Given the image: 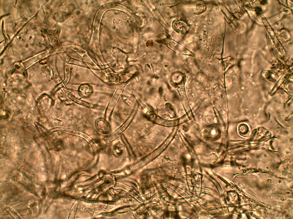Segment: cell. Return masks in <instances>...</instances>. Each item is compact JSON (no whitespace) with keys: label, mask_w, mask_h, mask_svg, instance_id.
<instances>
[{"label":"cell","mask_w":293,"mask_h":219,"mask_svg":"<svg viewBox=\"0 0 293 219\" xmlns=\"http://www.w3.org/2000/svg\"><path fill=\"white\" fill-rule=\"evenodd\" d=\"M219 129L214 126H209L205 128L202 132V136L207 140H214L219 136Z\"/></svg>","instance_id":"obj_1"},{"label":"cell","mask_w":293,"mask_h":219,"mask_svg":"<svg viewBox=\"0 0 293 219\" xmlns=\"http://www.w3.org/2000/svg\"><path fill=\"white\" fill-rule=\"evenodd\" d=\"M95 125L97 129L102 133H108L110 130V125L103 119L100 118L97 119L95 122Z\"/></svg>","instance_id":"obj_2"},{"label":"cell","mask_w":293,"mask_h":219,"mask_svg":"<svg viewBox=\"0 0 293 219\" xmlns=\"http://www.w3.org/2000/svg\"><path fill=\"white\" fill-rule=\"evenodd\" d=\"M106 146V142L102 139H94L92 140L89 143V148L92 151L96 152L104 149Z\"/></svg>","instance_id":"obj_3"},{"label":"cell","mask_w":293,"mask_h":219,"mask_svg":"<svg viewBox=\"0 0 293 219\" xmlns=\"http://www.w3.org/2000/svg\"><path fill=\"white\" fill-rule=\"evenodd\" d=\"M173 27L178 32L183 33H184L187 29L186 23L183 21H176L173 23Z\"/></svg>","instance_id":"obj_4"},{"label":"cell","mask_w":293,"mask_h":219,"mask_svg":"<svg viewBox=\"0 0 293 219\" xmlns=\"http://www.w3.org/2000/svg\"><path fill=\"white\" fill-rule=\"evenodd\" d=\"M112 151L115 155L120 157L124 155L125 151V149L124 146L122 144L118 143L114 146Z\"/></svg>","instance_id":"obj_5"},{"label":"cell","mask_w":293,"mask_h":219,"mask_svg":"<svg viewBox=\"0 0 293 219\" xmlns=\"http://www.w3.org/2000/svg\"><path fill=\"white\" fill-rule=\"evenodd\" d=\"M206 9L205 3L202 1H198L194 4L193 9L196 14H200L204 12Z\"/></svg>","instance_id":"obj_6"},{"label":"cell","mask_w":293,"mask_h":219,"mask_svg":"<svg viewBox=\"0 0 293 219\" xmlns=\"http://www.w3.org/2000/svg\"><path fill=\"white\" fill-rule=\"evenodd\" d=\"M238 131L239 134L242 136L247 135L249 132L248 126L244 124H240L238 127Z\"/></svg>","instance_id":"obj_7"},{"label":"cell","mask_w":293,"mask_h":219,"mask_svg":"<svg viewBox=\"0 0 293 219\" xmlns=\"http://www.w3.org/2000/svg\"><path fill=\"white\" fill-rule=\"evenodd\" d=\"M272 193L274 194H277L278 193H277V192L274 191H273V192H272Z\"/></svg>","instance_id":"obj_8"},{"label":"cell","mask_w":293,"mask_h":219,"mask_svg":"<svg viewBox=\"0 0 293 219\" xmlns=\"http://www.w3.org/2000/svg\"><path fill=\"white\" fill-rule=\"evenodd\" d=\"M286 217L287 218H289L290 217V215H289L287 214L286 215Z\"/></svg>","instance_id":"obj_9"},{"label":"cell","mask_w":293,"mask_h":219,"mask_svg":"<svg viewBox=\"0 0 293 219\" xmlns=\"http://www.w3.org/2000/svg\"><path fill=\"white\" fill-rule=\"evenodd\" d=\"M288 197H289V198H291V197H292V196L291 195H289V196H288Z\"/></svg>","instance_id":"obj_10"},{"label":"cell","mask_w":293,"mask_h":219,"mask_svg":"<svg viewBox=\"0 0 293 219\" xmlns=\"http://www.w3.org/2000/svg\"><path fill=\"white\" fill-rule=\"evenodd\" d=\"M289 191H292V190H291V189H289Z\"/></svg>","instance_id":"obj_11"},{"label":"cell","mask_w":293,"mask_h":219,"mask_svg":"<svg viewBox=\"0 0 293 219\" xmlns=\"http://www.w3.org/2000/svg\"><path fill=\"white\" fill-rule=\"evenodd\" d=\"M278 182H279V183H280V182H281V181H280V180H279V181H278Z\"/></svg>","instance_id":"obj_12"},{"label":"cell","mask_w":293,"mask_h":219,"mask_svg":"<svg viewBox=\"0 0 293 219\" xmlns=\"http://www.w3.org/2000/svg\"><path fill=\"white\" fill-rule=\"evenodd\" d=\"M292 187H293V186H292H292H291V187H290V188H293Z\"/></svg>","instance_id":"obj_13"}]
</instances>
